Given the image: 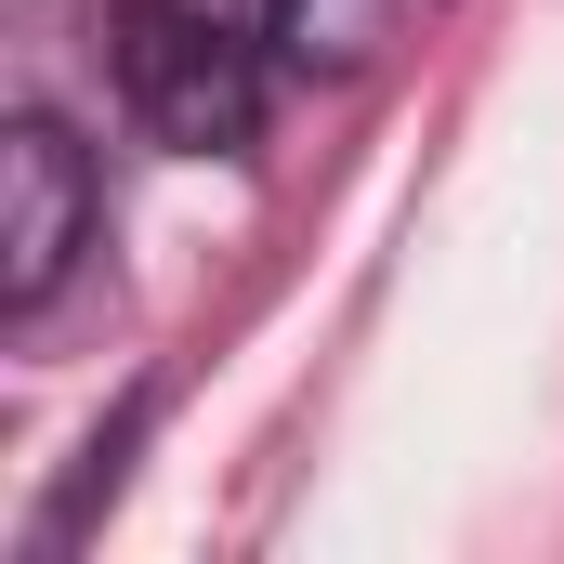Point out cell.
Returning a JSON list of instances; mask_svg holds the SVG:
<instances>
[{"mask_svg": "<svg viewBox=\"0 0 564 564\" xmlns=\"http://www.w3.org/2000/svg\"><path fill=\"white\" fill-rule=\"evenodd\" d=\"M106 66L144 144L171 158H237L263 132V53L210 13V0H119L106 13Z\"/></svg>", "mask_w": 564, "mask_h": 564, "instance_id": "obj_1", "label": "cell"}, {"mask_svg": "<svg viewBox=\"0 0 564 564\" xmlns=\"http://www.w3.org/2000/svg\"><path fill=\"white\" fill-rule=\"evenodd\" d=\"M93 158L66 119H13L0 132V315H40L53 289L79 276V250H93Z\"/></svg>", "mask_w": 564, "mask_h": 564, "instance_id": "obj_2", "label": "cell"}, {"mask_svg": "<svg viewBox=\"0 0 564 564\" xmlns=\"http://www.w3.org/2000/svg\"><path fill=\"white\" fill-rule=\"evenodd\" d=\"M263 13H276L289 53H302V66H328V79H341V66H368V53L408 26V0H263Z\"/></svg>", "mask_w": 564, "mask_h": 564, "instance_id": "obj_3", "label": "cell"}]
</instances>
